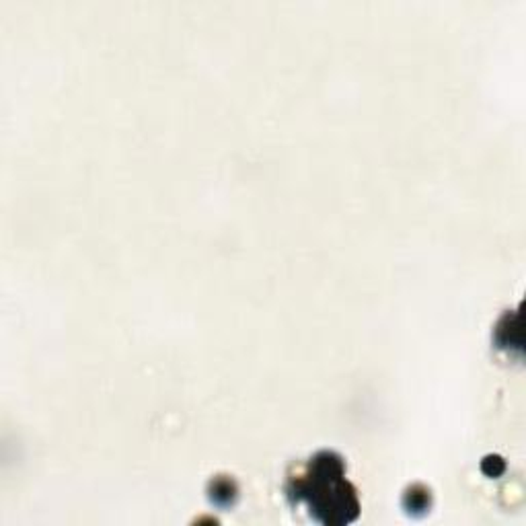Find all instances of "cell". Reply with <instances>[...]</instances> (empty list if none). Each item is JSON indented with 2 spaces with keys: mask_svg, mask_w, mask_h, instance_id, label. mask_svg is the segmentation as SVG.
Instances as JSON below:
<instances>
[{
  "mask_svg": "<svg viewBox=\"0 0 526 526\" xmlns=\"http://www.w3.org/2000/svg\"><path fill=\"white\" fill-rule=\"evenodd\" d=\"M403 503H405V508H407L409 514L421 516V514H425L428 508H430V492H428L425 487H421V485H416V487H411V489L407 492Z\"/></svg>",
  "mask_w": 526,
  "mask_h": 526,
  "instance_id": "7a4b0ae2",
  "label": "cell"
},
{
  "mask_svg": "<svg viewBox=\"0 0 526 526\" xmlns=\"http://www.w3.org/2000/svg\"><path fill=\"white\" fill-rule=\"evenodd\" d=\"M292 501H304L311 516L321 525H349L360 514L354 487L343 477V463L333 452H321L302 477L288 485Z\"/></svg>",
  "mask_w": 526,
  "mask_h": 526,
  "instance_id": "6da1fadb",
  "label": "cell"
},
{
  "mask_svg": "<svg viewBox=\"0 0 526 526\" xmlns=\"http://www.w3.org/2000/svg\"><path fill=\"white\" fill-rule=\"evenodd\" d=\"M210 498L218 506H231L237 498V487L233 481H216L212 483Z\"/></svg>",
  "mask_w": 526,
  "mask_h": 526,
  "instance_id": "3957f363",
  "label": "cell"
}]
</instances>
